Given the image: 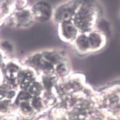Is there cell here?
<instances>
[{"label":"cell","mask_w":120,"mask_h":120,"mask_svg":"<svg viewBox=\"0 0 120 120\" xmlns=\"http://www.w3.org/2000/svg\"><path fill=\"white\" fill-rule=\"evenodd\" d=\"M32 105H33V106L36 109L40 108L41 106L40 99L38 97L34 98L33 100Z\"/></svg>","instance_id":"52a82bcc"},{"label":"cell","mask_w":120,"mask_h":120,"mask_svg":"<svg viewBox=\"0 0 120 120\" xmlns=\"http://www.w3.org/2000/svg\"><path fill=\"white\" fill-rule=\"evenodd\" d=\"M30 92L34 94H39L41 92L40 85L38 83L34 84L30 88Z\"/></svg>","instance_id":"8992f818"},{"label":"cell","mask_w":120,"mask_h":120,"mask_svg":"<svg viewBox=\"0 0 120 120\" xmlns=\"http://www.w3.org/2000/svg\"><path fill=\"white\" fill-rule=\"evenodd\" d=\"M77 46L80 51L86 52L91 51L88 35L83 34L79 36L77 41Z\"/></svg>","instance_id":"3957f363"},{"label":"cell","mask_w":120,"mask_h":120,"mask_svg":"<svg viewBox=\"0 0 120 120\" xmlns=\"http://www.w3.org/2000/svg\"><path fill=\"white\" fill-rule=\"evenodd\" d=\"M36 13L38 17L45 19L50 16V7L46 4H40L36 6Z\"/></svg>","instance_id":"277c9868"},{"label":"cell","mask_w":120,"mask_h":120,"mask_svg":"<svg viewBox=\"0 0 120 120\" xmlns=\"http://www.w3.org/2000/svg\"><path fill=\"white\" fill-rule=\"evenodd\" d=\"M64 27V35L66 38L71 40L75 38L77 34V31L75 27L70 22L66 23Z\"/></svg>","instance_id":"5b68a950"},{"label":"cell","mask_w":120,"mask_h":120,"mask_svg":"<svg viewBox=\"0 0 120 120\" xmlns=\"http://www.w3.org/2000/svg\"><path fill=\"white\" fill-rule=\"evenodd\" d=\"M30 97H31V96L29 94L25 93H23V94H21L19 97V98H20L21 99H26L30 98Z\"/></svg>","instance_id":"8fae6325"},{"label":"cell","mask_w":120,"mask_h":120,"mask_svg":"<svg viewBox=\"0 0 120 120\" xmlns=\"http://www.w3.org/2000/svg\"><path fill=\"white\" fill-rule=\"evenodd\" d=\"M91 51L100 49L104 44V36L97 31H91L88 35Z\"/></svg>","instance_id":"7a4b0ae2"},{"label":"cell","mask_w":120,"mask_h":120,"mask_svg":"<svg viewBox=\"0 0 120 120\" xmlns=\"http://www.w3.org/2000/svg\"><path fill=\"white\" fill-rule=\"evenodd\" d=\"M21 107L24 112H30L32 110L31 107L29 106V105L26 102L22 103L21 104Z\"/></svg>","instance_id":"9c48e42d"},{"label":"cell","mask_w":120,"mask_h":120,"mask_svg":"<svg viewBox=\"0 0 120 120\" xmlns=\"http://www.w3.org/2000/svg\"><path fill=\"white\" fill-rule=\"evenodd\" d=\"M9 101H4L0 104V110L6 109L9 104Z\"/></svg>","instance_id":"30bf717a"},{"label":"cell","mask_w":120,"mask_h":120,"mask_svg":"<svg viewBox=\"0 0 120 120\" xmlns=\"http://www.w3.org/2000/svg\"><path fill=\"white\" fill-rule=\"evenodd\" d=\"M31 80H32L31 76H30V75H27L26 76L25 78H24V80L23 81L22 83V87H24L26 86H27L28 84V83L30 82H31Z\"/></svg>","instance_id":"ba28073f"},{"label":"cell","mask_w":120,"mask_h":120,"mask_svg":"<svg viewBox=\"0 0 120 120\" xmlns=\"http://www.w3.org/2000/svg\"><path fill=\"white\" fill-rule=\"evenodd\" d=\"M76 18L78 26L85 32L90 31L94 27L98 15V7L91 1L87 2L82 6Z\"/></svg>","instance_id":"6da1fadb"},{"label":"cell","mask_w":120,"mask_h":120,"mask_svg":"<svg viewBox=\"0 0 120 120\" xmlns=\"http://www.w3.org/2000/svg\"><path fill=\"white\" fill-rule=\"evenodd\" d=\"M4 95V91L0 88V98H2Z\"/></svg>","instance_id":"7c38bea8"}]
</instances>
